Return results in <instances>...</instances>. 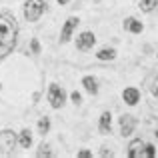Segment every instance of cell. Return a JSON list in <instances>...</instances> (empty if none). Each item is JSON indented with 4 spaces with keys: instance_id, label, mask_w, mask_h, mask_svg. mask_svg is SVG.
I'll list each match as a JSON object with an SVG mask.
<instances>
[{
    "instance_id": "1",
    "label": "cell",
    "mask_w": 158,
    "mask_h": 158,
    "mask_svg": "<svg viewBox=\"0 0 158 158\" xmlns=\"http://www.w3.org/2000/svg\"><path fill=\"white\" fill-rule=\"evenodd\" d=\"M16 36H18V24H16L14 16L0 14V58L14 50Z\"/></svg>"
},
{
    "instance_id": "2",
    "label": "cell",
    "mask_w": 158,
    "mask_h": 158,
    "mask_svg": "<svg viewBox=\"0 0 158 158\" xmlns=\"http://www.w3.org/2000/svg\"><path fill=\"white\" fill-rule=\"evenodd\" d=\"M154 154H156L154 146L142 142V140H132L128 144V156L130 158H154Z\"/></svg>"
},
{
    "instance_id": "3",
    "label": "cell",
    "mask_w": 158,
    "mask_h": 158,
    "mask_svg": "<svg viewBox=\"0 0 158 158\" xmlns=\"http://www.w3.org/2000/svg\"><path fill=\"white\" fill-rule=\"evenodd\" d=\"M46 10V2L44 0H26L24 2V18L28 22H36Z\"/></svg>"
},
{
    "instance_id": "4",
    "label": "cell",
    "mask_w": 158,
    "mask_h": 158,
    "mask_svg": "<svg viewBox=\"0 0 158 158\" xmlns=\"http://www.w3.org/2000/svg\"><path fill=\"white\" fill-rule=\"evenodd\" d=\"M48 100H50L52 108H62L66 102V92L60 88L58 84H50V90H48Z\"/></svg>"
},
{
    "instance_id": "5",
    "label": "cell",
    "mask_w": 158,
    "mask_h": 158,
    "mask_svg": "<svg viewBox=\"0 0 158 158\" xmlns=\"http://www.w3.org/2000/svg\"><path fill=\"white\" fill-rule=\"evenodd\" d=\"M16 146V134L12 130H2L0 132V152L2 154H10Z\"/></svg>"
},
{
    "instance_id": "6",
    "label": "cell",
    "mask_w": 158,
    "mask_h": 158,
    "mask_svg": "<svg viewBox=\"0 0 158 158\" xmlns=\"http://www.w3.org/2000/svg\"><path fill=\"white\" fill-rule=\"evenodd\" d=\"M136 126V118L132 114H122L120 116V134L122 136H130L134 132Z\"/></svg>"
},
{
    "instance_id": "7",
    "label": "cell",
    "mask_w": 158,
    "mask_h": 158,
    "mask_svg": "<svg viewBox=\"0 0 158 158\" xmlns=\"http://www.w3.org/2000/svg\"><path fill=\"white\" fill-rule=\"evenodd\" d=\"M78 22H80V20H78L76 16H70V18L66 20V24L62 26V32H60V42H68L70 36H72V32L76 30Z\"/></svg>"
},
{
    "instance_id": "8",
    "label": "cell",
    "mask_w": 158,
    "mask_h": 158,
    "mask_svg": "<svg viewBox=\"0 0 158 158\" xmlns=\"http://www.w3.org/2000/svg\"><path fill=\"white\" fill-rule=\"evenodd\" d=\"M94 42H96V38H94L92 32H82L76 38V48L78 50H90L94 46Z\"/></svg>"
},
{
    "instance_id": "9",
    "label": "cell",
    "mask_w": 158,
    "mask_h": 158,
    "mask_svg": "<svg viewBox=\"0 0 158 158\" xmlns=\"http://www.w3.org/2000/svg\"><path fill=\"white\" fill-rule=\"evenodd\" d=\"M122 98H124V102H126V104L134 106V104H138V100H140V92L136 88H124Z\"/></svg>"
},
{
    "instance_id": "10",
    "label": "cell",
    "mask_w": 158,
    "mask_h": 158,
    "mask_svg": "<svg viewBox=\"0 0 158 158\" xmlns=\"http://www.w3.org/2000/svg\"><path fill=\"white\" fill-rule=\"evenodd\" d=\"M124 30H130V32H134V34H140V32L144 30V26H142V22H138V20H134V18H126L124 20Z\"/></svg>"
},
{
    "instance_id": "11",
    "label": "cell",
    "mask_w": 158,
    "mask_h": 158,
    "mask_svg": "<svg viewBox=\"0 0 158 158\" xmlns=\"http://www.w3.org/2000/svg\"><path fill=\"white\" fill-rule=\"evenodd\" d=\"M100 132L102 134H108L110 132V126H112V116H110V112H104V114L100 116Z\"/></svg>"
},
{
    "instance_id": "12",
    "label": "cell",
    "mask_w": 158,
    "mask_h": 158,
    "mask_svg": "<svg viewBox=\"0 0 158 158\" xmlns=\"http://www.w3.org/2000/svg\"><path fill=\"white\" fill-rule=\"evenodd\" d=\"M82 84H84V88L88 90L90 94L98 92V84H96V78H94V76H84V78H82Z\"/></svg>"
},
{
    "instance_id": "13",
    "label": "cell",
    "mask_w": 158,
    "mask_h": 158,
    "mask_svg": "<svg viewBox=\"0 0 158 158\" xmlns=\"http://www.w3.org/2000/svg\"><path fill=\"white\" fill-rule=\"evenodd\" d=\"M98 60H114L116 58V50L114 48H102L100 52H96Z\"/></svg>"
},
{
    "instance_id": "14",
    "label": "cell",
    "mask_w": 158,
    "mask_h": 158,
    "mask_svg": "<svg viewBox=\"0 0 158 158\" xmlns=\"http://www.w3.org/2000/svg\"><path fill=\"white\" fill-rule=\"evenodd\" d=\"M18 142H20V146H22V148H30V144H32V136H30V132H28V130H20Z\"/></svg>"
},
{
    "instance_id": "15",
    "label": "cell",
    "mask_w": 158,
    "mask_h": 158,
    "mask_svg": "<svg viewBox=\"0 0 158 158\" xmlns=\"http://www.w3.org/2000/svg\"><path fill=\"white\" fill-rule=\"evenodd\" d=\"M158 0H140V10L142 12H152L156 8Z\"/></svg>"
},
{
    "instance_id": "16",
    "label": "cell",
    "mask_w": 158,
    "mask_h": 158,
    "mask_svg": "<svg viewBox=\"0 0 158 158\" xmlns=\"http://www.w3.org/2000/svg\"><path fill=\"white\" fill-rule=\"evenodd\" d=\"M48 130H50V120H48V116H44V118H40V120H38V132L44 136Z\"/></svg>"
},
{
    "instance_id": "17",
    "label": "cell",
    "mask_w": 158,
    "mask_h": 158,
    "mask_svg": "<svg viewBox=\"0 0 158 158\" xmlns=\"http://www.w3.org/2000/svg\"><path fill=\"white\" fill-rule=\"evenodd\" d=\"M148 86H150V92L154 94V96H158V72L150 78V84H148Z\"/></svg>"
},
{
    "instance_id": "18",
    "label": "cell",
    "mask_w": 158,
    "mask_h": 158,
    "mask_svg": "<svg viewBox=\"0 0 158 158\" xmlns=\"http://www.w3.org/2000/svg\"><path fill=\"white\" fill-rule=\"evenodd\" d=\"M38 156L42 158V156H52V150H50V146L48 144H40V150H38Z\"/></svg>"
},
{
    "instance_id": "19",
    "label": "cell",
    "mask_w": 158,
    "mask_h": 158,
    "mask_svg": "<svg viewBox=\"0 0 158 158\" xmlns=\"http://www.w3.org/2000/svg\"><path fill=\"white\" fill-rule=\"evenodd\" d=\"M30 50L34 52V54H38V52H40V42H38V40H36V38H34V40H32V42H30Z\"/></svg>"
},
{
    "instance_id": "20",
    "label": "cell",
    "mask_w": 158,
    "mask_h": 158,
    "mask_svg": "<svg viewBox=\"0 0 158 158\" xmlns=\"http://www.w3.org/2000/svg\"><path fill=\"white\" fill-rule=\"evenodd\" d=\"M70 100H72L74 104H80V100H82V98H80V92H76V90H74V92L70 94Z\"/></svg>"
},
{
    "instance_id": "21",
    "label": "cell",
    "mask_w": 158,
    "mask_h": 158,
    "mask_svg": "<svg viewBox=\"0 0 158 158\" xmlns=\"http://www.w3.org/2000/svg\"><path fill=\"white\" fill-rule=\"evenodd\" d=\"M90 156H92V154H90L88 150H80V152H78V158H90Z\"/></svg>"
},
{
    "instance_id": "22",
    "label": "cell",
    "mask_w": 158,
    "mask_h": 158,
    "mask_svg": "<svg viewBox=\"0 0 158 158\" xmlns=\"http://www.w3.org/2000/svg\"><path fill=\"white\" fill-rule=\"evenodd\" d=\"M100 156H112V152H110V150H102Z\"/></svg>"
},
{
    "instance_id": "23",
    "label": "cell",
    "mask_w": 158,
    "mask_h": 158,
    "mask_svg": "<svg viewBox=\"0 0 158 158\" xmlns=\"http://www.w3.org/2000/svg\"><path fill=\"white\" fill-rule=\"evenodd\" d=\"M56 2H58V4H68L70 0H56Z\"/></svg>"
},
{
    "instance_id": "24",
    "label": "cell",
    "mask_w": 158,
    "mask_h": 158,
    "mask_svg": "<svg viewBox=\"0 0 158 158\" xmlns=\"http://www.w3.org/2000/svg\"><path fill=\"white\" fill-rule=\"evenodd\" d=\"M156 138H158V130H156Z\"/></svg>"
}]
</instances>
